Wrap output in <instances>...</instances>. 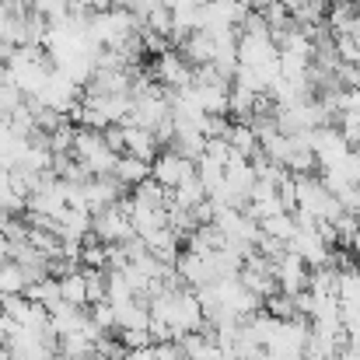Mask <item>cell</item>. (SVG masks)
Instances as JSON below:
<instances>
[{"label": "cell", "instance_id": "cell-1", "mask_svg": "<svg viewBox=\"0 0 360 360\" xmlns=\"http://www.w3.org/2000/svg\"><path fill=\"white\" fill-rule=\"evenodd\" d=\"M70 158L81 161L91 175H109L112 165H116V150L109 147L105 133L102 129H91V126H77L74 129V147H70Z\"/></svg>", "mask_w": 360, "mask_h": 360}, {"label": "cell", "instance_id": "cell-2", "mask_svg": "<svg viewBox=\"0 0 360 360\" xmlns=\"http://www.w3.org/2000/svg\"><path fill=\"white\" fill-rule=\"evenodd\" d=\"M91 235L105 245H120V241L133 238V224H129V214H126V203L116 200L109 207H98L91 214Z\"/></svg>", "mask_w": 360, "mask_h": 360}, {"label": "cell", "instance_id": "cell-3", "mask_svg": "<svg viewBox=\"0 0 360 360\" xmlns=\"http://www.w3.org/2000/svg\"><path fill=\"white\" fill-rule=\"evenodd\" d=\"M189 175H196V161L193 158H186V154H179V150H158V158L150 161V179L158 182V186H165L168 193L179 186V182H186Z\"/></svg>", "mask_w": 360, "mask_h": 360}, {"label": "cell", "instance_id": "cell-4", "mask_svg": "<svg viewBox=\"0 0 360 360\" xmlns=\"http://www.w3.org/2000/svg\"><path fill=\"white\" fill-rule=\"evenodd\" d=\"M193 63L182 56V53H175V49H165V53H158V60H154V70H150V77L161 84V88H168V91H179V88H189L193 84Z\"/></svg>", "mask_w": 360, "mask_h": 360}, {"label": "cell", "instance_id": "cell-5", "mask_svg": "<svg viewBox=\"0 0 360 360\" xmlns=\"http://www.w3.org/2000/svg\"><path fill=\"white\" fill-rule=\"evenodd\" d=\"M280 56L269 32H238V67H266Z\"/></svg>", "mask_w": 360, "mask_h": 360}, {"label": "cell", "instance_id": "cell-6", "mask_svg": "<svg viewBox=\"0 0 360 360\" xmlns=\"http://www.w3.org/2000/svg\"><path fill=\"white\" fill-rule=\"evenodd\" d=\"M273 276H276V287L283 294H301L308 290V262L294 252H283L276 262H273Z\"/></svg>", "mask_w": 360, "mask_h": 360}, {"label": "cell", "instance_id": "cell-7", "mask_svg": "<svg viewBox=\"0 0 360 360\" xmlns=\"http://www.w3.org/2000/svg\"><path fill=\"white\" fill-rule=\"evenodd\" d=\"M158 136L136 122H122V154H133L140 161H154L158 158Z\"/></svg>", "mask_w": 360, "mask_h": 360}, {"label": "cell", "instance_id": "cell-8", "mask_svg": "<svg viewBox=\"0 0 360 360\" xmlns=\"http://www.w3.org/2000/svg\"><path fill=\"white\" fill-rule=\"evenodd\" d=\"M175 266V273H179V280L186 283V287H203V283H210L214 280V269H210V262H207V255H196V252H179V259L172 262Z\"/></svg>", "mask_w": 360, "mask_h": 360}, {"label": "cell", "instance_id": "cell-9", "mask_svg": "<svg viewBox=\"0 0 360 360\" xmlns=\"http://www.w3.org/2000/svg\"><path fill=\"white\" fill-rule=\"evenodd\" d=\"M49 326H53L56 340H63V336L81 333V329L88 326V311H84L81 304H67V301H60L56 308H49Z\"/></svg>", "mask_w": 360, "mask_h": 360}, {"label": "cell", "instance_id": "cell-10", "mask_svg": "<svg viewBox=\"0 0 360 360\" xmlns=\"http://www.w3.org/2000/svg\"><path fill=\"white\" fill-rule=\"evenodd\" d=\"M179 343H182V350H186V360H224L221 347H217L214 336H210V326H207V322H203L200 333L179 336Z\"/></svg>", "mask_w": 360, "mask_h": 360}, {"label": "cell", "instance_id": "cell-11", "mask_svg": "<svg viewBox=\"0 0 360 360\" xmlns=\"http://www.w3.org/2000/svg\"><path fill=\"white\" fill-rule=\"evenodd\" d=\"M112 175L120 179L122 189H133V186H140L143 179H150V161H140V158H133V154H120L116 165H112Z\"/></svg>", "mask_w": 360, "mask_h": 360}, {"label": "cell", "instance_id": "cell-12", "mask_svg": "<svg viewBox=\"0 0 360 360\" xmlns=\"http://www.w3.org/2000/svg\"><path fill=\"white\" fill-rule=\"evenodd\" d=\"M150 311L143 297H126L116 304V329H147Z\"/></svg>", "mask_w": 360, "mask_h": 360}, {"label": "cell", "instance_id": "cell-13", "mask_svg": "<svg viewBox=\"0 0 360 360\" xmlns=\"http://www.w3.org/2000/svg\"><path fill=\"white\" fill-rule=\"evenodd\" d=\"M56 280H60V301L88 308V280H84V269L81 266L70 269L67 276H56Z\"/></svg>", "mask_w": 360, "mask_h": 360}, {"label": "cell", "instance_id": "cell-14", "mask_svg": "<svg viewBox=\"0 0 360 360\" xmlns=\"http://www.w3.org/2000/svg\"><path fill=\"white\" fill-rule=\"evenodd\" d=\"M224 140L231 143V150H235V154L248 158V161L259 154V140H255V133H252V126H248V122H231Z\"/></svg>", "mask_w": 360, "mask_h": 360}, {"label": "cell", "instance_id": "cell-15", "mask_svg": "<svg viewBox=\"0 0 360 360\" xmlns=\"http://www.w3.org/2000/svg\"><path fill=\"white\" fill-rule=\"evenodd\" d=\"M25 297L35 301V304H42V308L49 311V308L60 304V280H56V276H42V280H35V283L25 287Z\"/></svg>", "mask_w": 360, "mask_h": 360}, {"label": "cell", "instance_id": "cell-16", "mask_svg": "<svg viewBox=\"0 0 360 360\" xmlns=\"http://www.w3.org/2000/svg\"><path fill=\"white\" fill-rule=\"evenodd\" d=\"M203 200H207V189H203V182H200L196 175H189L186 182H179V186L172 189V203H175V207L193 210V207H200Z\"/></svg>", "mask_w": 360, "mask_h": 360}, {"label": "cell", "instance_id": "cell-17", "mask_svg": "<svg viewBox=\"0 0 360 360\" xmlns=\"http://www.w3.org/2000/svg\"><path fill=\"white\" fill-rule=\"evenodd\" d=\"M259 231H262V235H269V238H276V241H287L294 231H297V221H294V214H290V210H280V214H273V217L259 221Z\"/></svg>", "mask_w": 360, "mask_h": 360}, {"label": "cell", "instance_id": "cell-18", "mask_svg": "<svg viewBox=\"0 0 360 360\" xmlns=\"http://www.w3.org/2000/svg\"><path fill=\"white\" fill-rule=\"evenodd\" d=\"M262 308H266L273 319H294V315H297V308H294V297H290V294H283V290L269 294V297L262 301Z\"/></svg>", "mask_w": 360, "mask_h": 360}, {"label": "cell", "instance_id": "cell-19", "mask_svg": "<svg viewBox=\"0 0 360 360\" xmlns=\"http://www.w3.org/2000/svg\"><path fill=\"white\" fill-rule=\"evenodd\" d=\"M88 319L102 329V333H116V304L112 301H98V304H88Z\"/></svg>", "mask_w": 360, "mask_h": 360}, {"label": "cell", "instance_id": "cell-20", "mask_svg": "<svg viewBox=\"0 0 360 360\" xmlns=\"http://www.w3.org/2000/svg\"><path fill=\"white\" fill-rule=\"evenodd\" d=\"M18 105H25V95L14 88V84H7V81H0V116L7 120Z\"/></svg>", "mask_w": 360, "mask_h": 360}, {"label": "cell", "instance_id": "cell-21", "mask_svg": "<svg viewBox=\"0 0 360 360\" xmlns=\"http://www.w3.org/2000/svg\"><path fill=\"white\" fill-rule=\"evenodd\" d=\"M120 340L126 350H136V347H150V343H154L147 329H120Z\"/></svg>", "mask_w": 360, "mask_h": 360}, {"label": "cell", "instance_id": "cell-22", "mask_svg": "<svg viewBox=\"0 0 360 360\" xmlns=\"http://www.w3.org/2000/svg\"><path fill=\"white\" fill-rule=\"evenodd\" d=\"M154 354L158 360H186V350L179 340H165V343H154Z\"/></svg>", "mask_w": 360, "mask_h": 360}, {"label": "cell", "instance_id": "cell-23", "mask_svg": "<svg viewBox=\"0 0 360 360\" xmlns=\"http://www.w3.org/2000/svg\"><path fill=\"white\" fill-rule=\"evenodd\" d=\"M122 360H158V354H154V343H150V347H136V350H126V354H122Z\"/></svg>", "mask_w": 360, "mask_h": 360}, {"label": "cell", "instance_id": "cell-24", "mask_svg": "<svg viewBox=\"0 0 360 360\" xmlns=\"http://www.w3.org/2000/svg\"><path fill=\"white\" fill-rule=\"evenodd\" d=\"M336 360H360V347L357 343H347V347L336 354Z\"/></svg>", "mask_w": 360, "mask_h": 360}, {"label": "cell", "instance_id": "cell-25", "mask_svg": "<svg viewBox=\"0 0 360 360\" xmlns=\"http://www.w3.org/2000/svg\"><path fill=\"white\" fill-rule=\"evenodd\" d=\"M7 333H11V319L4 315V308H0V347L7 343Z\"/></svg>", "mask_w": 360, "mask_h": 360}, {"label": "cell", "instance_id": "cell-26", "mask_svg": "<svg viewBox=\"0 0 360 360\" xmlns=\"http://www.w3.org/2000/svg\"><path fill=\"white\" fill-rule=\"evenodd\" d=\"M4 259H11V241H7V235H0V262Z\"/></svg>", "mask_w": 360, "mask_h": 360}, {"label": "cell", "instance_id": "cell-27", "mask_svg": "<svg viewBox=\"0 0 360 360\" xmlns=\"http://www.w3.org/2000/svg\"><path fill=\"white\" fill-rule=\"evenodd\" d=\"M4 63H7V60H4V56H0V77H4Z\"/></svg>", "mask_w": 360, "mask_h": 360}, {"label": "cell", "instance_id": "cell-28", "mask_svg": "<svg viewBox=\"0 0 360 360\" xmlns=\"http://www.w3.org/2000/svg\"><path fill=\"white\" fill-rule=\"evenodd\" d=\"M357 67H360V53H357Z\"/></svg>", "mask_w": 360, "mask_h": 360}]
</instances>
